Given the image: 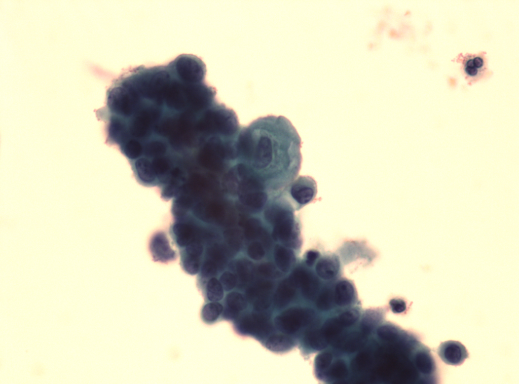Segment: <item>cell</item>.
<instances>
[{"label": "cell", "instance_id": "cell-9", "mask_svg": "<svg viewBox=\"0 0 519 384\" xmlns=\"http://www.w3.org/2000/svg\"><path fill=\"white\" fill-rule=\"evenodd\" d=\"M241 330L251 334H264L270 329L269 317L265 314H252L245 316L240 325Z\"/></svg>", "mask_w": 519, "mask_h": 384}, {"label": "cell", "instance_id": "cell-14", "mask_svg": "<svg viewBox=\"0 0 519 384\" xmlns=\"http://www.w3.org/2000/svg\"><path fill=\"white\" fill-rule=\"evenodd\" d=\"M274 256L278 268L283 272H287L293 261L294 255L291 250L277 245L275 247Z\"/></svg>", "mask_w": 519, "mask_h": 384}, {"label": "cell", "instance_id": "cell-6", "mask_svg": "<svg viewBox=\"0 0 519 384\" xmlns=\"http://www.w3.org/2000/svg\"><path fill=\"white\" fill-rule=\"evenodd\" d=\"M316 193V182L309 176H300L290 188L291 197L300 205H306L312 201Z\"/></svg>", "mask_w": 519, "mask_h": 384}, {"label": "cell", "instance_id": "cell-4", "mask_svg": "<svg viewBox=\"0 0 519 384\" xmlns=\"http://www.w3.org/2000/svg\"><path fill=\"white\" fill-rule=\"evenodd\" d=\"M271 211L274 213L270 216L274 223L273 239L275 241H287L292 232L293 222L291 213L283 209H273Z\"/></svg>", "mask_w": 519, "mask_h": 384}, {"label": "cell", "instance_id": "cell-12", "mask_svg": "<svg viewBox=\"0 0 519 384\" xmlns=\"http://www.w3.org/2000/svg\"><path fill=\"white\" fill-rule=\"evenodd\" d=\"M354 295V287L350 281L343 280L337 283L334 292V299L337 305L341 306L349 305L352 301Z\"/></svg>", "mask_w": 519, "mask_h": 384}, {"label": "cell", "instance_id": "cell-17", "mask_svg": "<svg viewBox=\"0 0 519 384\" xmlns=\"http://www.w3.org/2000/svg\"><path fill=\"white\" fill-rule=\"evenodd\" d=\"M240 202L248 207L254 209L262 208L266 204L268 196L264 191L250 193L239 197Z\"/></svg>", "mask_w": 519, "mask_h": 384}, {"label": "cell", "instance_id": "cell-28", "mask_svg": "<svg viewBox=\"0 0 519 384\" xmlns=\"http://www.w3.org/2000/svg\"><path fill=\"white\" fill-rule=\"evenodd\" d=\"M359 316L358 311L352 309L342 313L339 316L338 320L343 326H350L357 321Z\"/></svg>", "mask_w": 519, "mask_h": 384}, {"label": "cell", "instance_id": "cell-8", "mask_svg": "<svg viewBox=\"0 0 519 384\" xmlns=\"http://www.w3.org/2000/svg\"><path fill=\"white\" fill-rule=\"evenodd\" d=\"M291 279L296 287H300L302 289L304 296L307 298H314L318 291V280L312 274L305 270L295 271Z\"/></svg>", "mask_w": 519, "mask_h": 384}, {"label": "cell", "instance_id": "cell-21", "mask_svg": "<svg viewBox=\"0 0 519 384\" xmlns=\"http://www.w3.org/2000/svg\"><path fill=\"white\" fill-rule=\"evenodd\" d=\"M364 341L363 336L358 333L350 334L341 339L340 346L347 352H353L360 347Z\"/></svg>", "mask_w": 519, "mask_h": 384}, {"label": "cell", "instance_id": "cell-22", "mask_svg": "<svg viewBox=\"0 0 519 384\" xmlns=\"http://www.w3.org/2000/svg\"><path fill=\"white\" fill-rule=\"evenodd\" d=\"M344 326L338 319H328L324 324L322 331L328 341L336 338L341 333Z\"/></svg>", "mask_w": 519, "mask_h": 384}, {"label": "cell", "instance_id": "cell-1", "mask_svg": "<svg viewBox=\"0 0 519 384\" xmlns=\"http://www.w3.org/2000/svg\"><path fill=\"white\" fill-rule=\"evenodd\" d=\"M205 81L177 75L155 78L124 103L113 135L138 182L161 189L181 183L202 166L229 116Z\"/></svg>", "mask_w": 519, "mask_h": 384}, {"label": "cell", "instance_id": "cell-19", "mask_svg": "<svg viewBox=\"0 0 519 384\" xmlns=\"http://www.w3.org/2000/svg\"><path fill=\"white\" fill-rule=\"evenodd\" d=\"M206 293L210 301L217 302L220 300L224 297V288L220 281L215 278H211L207 284Z\"/></svg>", "mask_w": 519, "mask_h": 384}, {"label": "cell", "instance_id": "cell-10", "mask_svg": "<svg viewBox=\"0 0 519 384\" xmlns=\"http://www.w3.org/2000/svg\"><path fill=\"white\" fill-rule=\"evenodd\" d=\"M340 261L338 256L334 254H327L321 257L317 261L315 271L317 275L324 280L335 278L340 269Z\"/></svg>", "mask_w": 519, "mask_h": 384}, {"label": "cell", "instance_id": "cell-16", "mask_svg": "<svg viewBox=\"0 0 519 384\" xmlns=\"http://www.w3.org/2000/svg\"><path fill=\"white\" fill-rule=\"evenodd\" d=\"M307 343L313 349L320 350L326 348L329 342L322 330L312 329L307 332L305 335Z\"/></svg>", "mask_w": 519, "mask_h": 384}, {"label": "cell", "instance_id": "cell-35", "mask_svg": "<svg viewBox=\"0 0 519 384\" xmlns=\"http://www.w3.org/2000/svg\"><path fill=\"white\" fill-rule=\"evenodd\" d=\"M391 311L395 314H399L404 312L406 309L405 301L399 298H393L389 302Z\"/></svg>", "mask_w": 519, "mask_h": 384}, {"label": "cell", "instance_id": "cell-2", "mask_svg": "<svg viewBox=\"0 0 519 384\" xmlns=\"http://www.w3.org/2000/svg\"><path fill=\"white\" fill-rule=\"evenodd\" d=\"M301 146V138L286 118L268 116L241 127L236 158L249 176L264 184L265 178L296 176L302 162Z\"/></svg>", "mask_w": 519, "mask_h": 384}, {"label": "cell", "instance_id": "cell-18", "mask_svg": "<svg viewBox=\"0 0 519 384\" xmlns=\"http://www.w3.org/2000/svg\"><path fill=\"white\" fill-rule=\"evenodd\" d=\"M223 311V305L217 302L206 304L203 308L201 315L203 320L207 322L215 321Z\"/></svg>", "mask_w": 519, "mask_h": 384}, {"label": "cell", "instance_id": "cell-24", "mask_svg": "<svg viewBox=\"0 0 519 384\" xmlns=\"http://www.w3.org/2000/svg\"><path fill=\"white\" fill-rule=\"evenodd\" d=\"M334 294L328 289H324L318 296L316 301V306L321 311H328L333 306Z\"/></svg>", "mask_w": 519, "mask_h": 384}, {"label": "cell", "instance_id": "cell-23", "mask_svg": "<svg viewBox=\"0 0 519 384\" xmlns=\"http://www.w3.org/2000/svg\"><path fill=\"white\" fill-rule=\"evenodd\" d=\"M415 363L419 370L424 374H429L433 369V361L429 354L418 353L415 357Z\"/></svg>", "mask_w": 519, "mask_h": 384}, {"label": "cell", "instance_id": "cell-7", "mask_svg": "<svg viewBox=\"0 0 519 384\" xmlns=\"http://www.w3.org/2000/svg\"><path fill=\"white\" fill-rule=\"evenodd\" d=\"M339 252L342 261L346 263L360 258L372 261L375 257L374 252L366 244L358 241L346 242Z\"/></svg>", "mask_w": 519, "mask_h": 384}, {"label": "cell", "instance_id": "cell-30", "mask_svg": "<svg viewBox=\"0 0 519 384\" xmlns=\"http://www.w3.org/2000/svg\"><path fill=\"white\" fill-rule=\"evenodd\" d=\"M332 360V355L328 352H323L318 356L315 360V365L317 369L323 370L330 364Z\"/></svg>", "mask_w": 519, "mask_h": 384}, {"label": "cell", "instance_id": "cell-32", "mask_svg": "<svg viewBox=\"0 0 519 384\" xmlns=\"http://www.w3.org/2000/svg\"><path fill=\"white\" fill-rule=\"evenodd\" d=\"M377 334L381 339L390 341L395 339L397 335V330L392 326L384 325L378 328Z\"/></svg>", "mask_w": 519, "mask_h": 384}, {"label": "cell", "instance_id": "cell-33", "mask_svg": "<svg viewBox=\"0 0 519 384\" xmlns=\"http://www.w3.org/2000/svg\"><path fill=\"white\" fill-rule=\"evenodd\" d=\"M216 264L211 260L206 261L202 268V275L205 278L211 277L217 273Z\"/></svg>", "mask_w": 519, "mask_h": 384}, {"label": "cell", "instance_id": "cell-37", "mask_svg": "<svg viewBox=\"0 0 519 384\" xmlns=\"http://www.w3.org/2000/svg\"><path fill=\"white\" fill-rule=\"evenodd\" d=\"M478 69H479L475 65L473 58L469 59L466 61L465 64L464 70L468 75L471 77L476 76L478 73Z\"/></svg>", "mask_w": 519, "mask_h": 384}, {"label": "cell", "instance_id": "cell-15", "mask_svg": "<svg viewBox=\"0 0 519 384\" xmlns=\"http://www.w3.org/2000/svg\"><path fill=\"white\" fill-rule=\"evenodd\" d=\"M293 341L290 337L284 334H274L267 340L266 346L269 350L274 352H282L291 348Z\"/></svg>", "mask_w": 519, "mask_h": 384}, {"label": "cell", "instance_id": "cell-34", "mask_svg": "<svg viewBox=\"0 0 519 384\" xmlns=\"http://www.w3.org/2000/svg\"><path fill=\"white\" fill-rule=\"evenodd\" d=\"M271 303V299L268 295H262L254 301L253 307L257 311H262L268 309Z\"/></svg>", "mask_w": 519, "mask_h": 384}, {"label": "cell", "instance_id": "cell-13", "mask_svg": "<svg viewBox=\"0 0 519 384\" xmlns=\"http://www.w3.org/2000/svg\"><path fill=\"white\" fill-rule=\"evenodd\" d=\"M151 250L156 260H168L173 256V250L169 248L166 237L157 235L151 241Z\"/></svg>", "mask_w": 519, "mask_h": 384}, {"label": "cell", "instance_id": "cell-27", "mask_svg": "<svg viewBox=\"0 0 519 384\" xmlns=\"http://www.w3.org/2000/svg\"><path fill=\"white\" fill-rule=\"evenodd\" d=\"M348 371L346 363L341 360L333 363L330 370V375L336 379H343L348 375Z\"/></svg>", "mask_w": 519, "mask_h": 384}, {"label": "cell", "instance_id": "cell-3", "mask_svg": "<svg viewBox=\"0 0 519 384\" xmlns=\"http://www.w3.org/2000/svg\"><path fill=\"white\" fill-rule=\"evenodd\" d=\"M314 317V313L310 309L291 308L275 318V324L280 331L293 333L311 322Z\"/></svg>", "mask_w": 519, "mask_h": 384}, {"label": "cell", "instance_id": "cell-38", "mask_svg": "<svg viewBox=\"0 0 519 384\" xmlns=\"http://www.w3.org/2000/svg\"><path fill=\"white\" fill-rule=\"evenodd\" d=\"M320 253L316 250H310L307 252L306 255V263L307 266H312L319 257Z\"/></svg>", "mask_w": 519, "mask_h": 384}, {"label": "cell", "instance_id": "cell-31", "mask_svg": "<svg viewBox=\"0 0 519 384\" xmlns=\"http://www.w3.org/2000/svg\"><path fill=\"white\" fill-rule=\"evenodd\" d=\"M220 282L225 290L230 291L236 286L237 280L234 274L229 271H226L221 275Z\"/></svg>", "mask_w": 519, "mask_h": 384}, {"label": "cell", "instance_id": "cell-36", "mask_svg": "<svg viewBox=\"0 0 519 384\" xmlns=\"http://www.w3.org/2000/svg\"><path fill=\"white\" fill-rule=\"evenodd\" d=\"M258 272L261 275L266 277H270L276 274L274 266L270 263L261 264L258 267Z\"/></svg>", "mask_w": 519, "mask_h": 384}, {"label": "cell", "instance_id": "cell-26", "mask_svg": "<svg viewBox=\"0 0 519 384\" xmlns=\"http://www.w3.org/2000/svg\"><path fill=\"white\" fill-rule=\"evenodd\" d=\"M379 313L370 311L364 314L362 318V327L365 332H369L374 328L381 319Z\"/></svg>", "mask_w": 519, "mask_h": 384}, {"label": "cell", "instance_id": "cell-20", "mask_svg": "<svg viewBox=\"0 0 519 384\" xmlns=\"http://www.w3.org/2000/svg\"><path fill=\"white\" fill-rule=\"evenodd\" d=\"M226 301L227 307L237 313L245 310L247 305L245 298L237 292L229 293L226 296Z\"/></svg>", "mask_w": 519, "mask_h": 384}, {"label": "cell", "instance_id": "cell-11", "mask_svg": "<svg viewBox=\"0 0 519 384\" xmlns=\"http://www.w3.org/2000/svg\"><path fill=\"white\" fill-rule=\"evenodd\" d=\"M296 286L290 279L284 280L279 284L274 296V302L278 308L288 304L294 298Z\"/></svg>", "mask_w": 519, "mask_h": 384}, {"label": "cell", "instance_id": "cell-29", "mask_svg": "<svg viewBox=\"0 0 519 384\" xmlns=\"http://www.w3.org/2000/svg\"><path fill=\"white\" fill-rule=\"evenodd\" d=\"M247 254L251 259L259 260L264 257L265 252L260 242H253L248 246Z\"/></svg>", "mask_w": 519, "mask_h": 384}, {"label": "cell", "instance_id": "cell-25", "mask_svg": "<svg viewBox=\"0 0 519 384\" xmlns=\"http://www.w3.org/2000/svg\"><path fill=\"white\" fill-rule=\"evenodd\" d=\"M262 232L260 222L257 219H250L245 224V236L249 240L257 237Z\"/></svg>", "mask_w": 519, "mask_h": 384}, {"label": "cell", "instance_id": "cell-5", "mask_svg": "<svg viewBox=\"0 0 519 384\" xmlns=\"http://www.w3.org/2000/svg\"><path fill=\"white\" fill-rule=\"evenodd\" d=\"M437 353L445 363L453 366L462 364L468 357V353L464 345L459 341L454 340L441 343Z\"/></svg>", "mask_w": 519, "mask_h": 384}]
</instances>
